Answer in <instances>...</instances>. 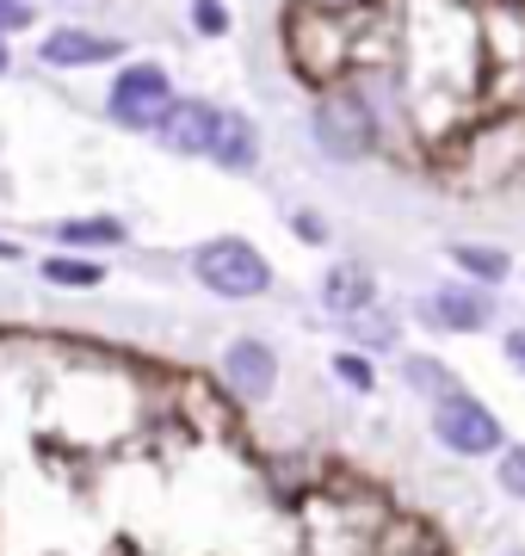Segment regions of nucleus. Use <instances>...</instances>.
Here are the masks:
<instances>
[{"label":"nucleus","instance_id":"nucleus-8","mask_svg":"<svg viewBox=\"0 0 525 556\" xmlns=\"http://www.w3.org/2000/svg\"><path fill=\"white\" fill-rule=\"evenodd\" d=\"M217 118H222V105H210V100H174L167 105V118H162V130H155V142H162L167 155L199 161V155H210Z\"/></svg>","mask_w":525,"mask_h":556},{"label":"nucleus","instance_id":"nucleus-20","mask_svg":"<svg viewBox=\"0 0 525 556\" xmlns=\"http://www.w3.org/2000/svg\"><path fill=\"white\" fill-rule=\"evenodd\" d=\"M25 25H31V7L25 0H0V38L7 31H25Z\"/></svg>","mask_w":525,"mask_h":556},{"label":"nucleus","instance_id":"nucleus-12","mask_svg":"<svg viewBox=\"0 0 525 556\" xmlns=\"http://www.w3.org/2000/svg\"><path fill=\"white\" fill-rule=\"evenodd\" d=\"M38 278L43 285H62V291H93V285H105V260L100 254H75V248H56V254L38 260Z\"/></svg>","mask_w":525,"mask_h":556},{"label":"nucleus","instance_id":"nucleus-24","mask_svg":"<svg viewBox=\"0 0 525 556\" xmlns=\"http://www.w3.org/2000/svg\"><path fill=\"white\" fill-rule=\"evenodd\" d=\"M507 556H525V551H507Z\"/></svg>","mask_w":525,"mask_h":556},{"label":"nucleus","instance_id":"nucleus-13","mask_svg":"<svg viewBox=\"0 0 525 556\" xmlns=\"http://www.w3.org/2000/svg\"><path fill=\"white\" fill-rule=\"evenodd\" d=\"M56 241L62 248H75V254H87V248H93V254H100V248H124V241H130V229H124L118 217H62L56 223Z\"/></svg>","mask_w":525,"mask_h":556},{"label":"nucleus","instance_id":"nucleus-22","mask_svg":"<svg viewBox=\"0 0 525 556\" xmlns=\"http://www.w3.org/2000/svg\"><path fill=\"white\" fill-rule=\"evenodd\" d=\"M0 260H25V254H20V241H0Z\"/></svg>","mask_w":525,"mask_h":556},{"label":"nucleus","instance_id":"nucleus-9","mask_svg":"<svg viewBox=\"0 0 525 556\" xmlns=\"http://www.w3.org/2000/svg\"><path fill=\"white\" fill-rule=\"evenodd\" d=\"M204 161H217L222 174H254L260 167V124L247 118V112H222Z\"/></svg>","mask_w":525,"mask_h":556},{"label":"nucleus","instance_id":"nucleus-23","mask_svg":"<svg viewBox=\"0 0 525 556\" xmlns=\"http://www.w3.org/2000/svg\"><path fill=\"white\" fill-rule=\"evenodd\" d=\"M7 68H13V56H7V38H0V75H7Z\"/></svg>","mask_w":525,"mask_h":556},{"label":"nucleus","instance_id":"nucleus-14","mask_svg":"<svg viewBox=\"0 0 525 556\" xmlns=\"http://www.w3.org/2000/svg\"><path fill=\"white\" fill-rule=\"evenodd\" d=\"M402 383L421 402H439V396H451V390H464L458 371H451L445 358H433V353H402Z\"/></svg>","mask_w":525,"mask_h":556},{"label":"nucleus","instance_id":"nucleus-5","mask_svg":"<svg viewBox=\"0 0 525 556\" xmlns=\"http://www.w3.org/2000/svg\"><path fill=\"white\" fill-rule=\"evenodd\" d=\"M217 365H222V383H229V396L247 402V408L272 402V390H279V353H272L260 334H235L229 346H222Z\"/></svg>","mask_w":525,"mask_h":556},{"label":"nucleus","instance_id":"nucleus-16","mask_svg":"<svg viewBox=\"0 0 525 556\" xmlns=\"http://www.w3.org/2000/svg\"><path fill=\"white\" fill-rule=\"evenodd\" d=\"M346 334L364 340V346H396V321L384 316V303H371L359 316H346Z\"/></svg>","mask_w":525,"mask_h":556},{"label":"nucleus","instance_id":"nucleus-21","mask_svg":"<svg viewBox=\"0 0 525 556\" xmlns=\"http://www.w3.org/2000/svg\"><path fill=\"white\" fill-rule=\"evenodd\" d=\"M507 365L525 378V328H513V334H507Z\"/></svg>","mask_w":525,"mask_h":556},{"label":"nucleus","instance_id":"nucleus-19","mask_svg":"<svg viewBox=\"0 0 525 556\" xmlns=\"http://www.w3.org/2000/svg\"><path fill=\"white\" fill-rule=\"evenodd\" d=\"M291 236L309 241V248H322V241H328V223L316 217V211H291Z\"/></svg>","mask_w":525,"mask_h":556},{"label":"nucleus","instance_id":"nucleus-15","mask_svg":"<svg viewBox=\"0 0 525 556\" xmlns=\"http://www.w3.org/2000/svg\"><path fill=\"white\" fill-rule=\"evenodd\" d=\"M328 371H334V383H346L353 396H371V390H377V371H371V358H364L359 346H341V353L328 358Z\"/></svg>","mask_w":525,"mask_h":556},{"label":"nucleus","instance_id":"nucleus-18","mask_svg":"<svg viewBox=\"0 0 525 556\" xmlns=\"http://www.w3.org/2000/svg\"><path fill=\"white\" fill-rule=\"evenodd\" d=\"M192 25H199L204 38H222L229 31V7L222 0H192Z\"/></svg>","mask_w":525,"mask_h":556},{"label":"nucleus","instance_id":"nucleus-17","mask_svg":"<svg viewBox=\"0 0 525 556\" xmlns=\"http://www.w3.org/2000/svg\"><path fill=\"white\" fill-rule=\"evenodd\" d=\"M495 482H501L507 501H525V439H520V445H501V452H495Z\"/></svg>","mask_w":525,"mask_h":556},{"label":"nucleus","instance_id":"nucleus-6","mask_svg":"<svg viewBox=\"0 0 525 556\" xmlns=\"http://www.w3.org/2000/svg\"><path fill=\"white\" fill-rule=\"evenodd\" d=\"M421 321L445 328V334H483L495 321V298H488V285H439L421 298Z\"/></svg>","mask_w":525,"mask_h":556},{"label":"nucleus","instance_id":"nucleus-10","mask_svg":"<svg viewBox=\"0 0 525 556\" xmlns=\"http://www.w3.org/2000/svg\"><path fill=\"white\" fill-rule=\"evenodd\" d=\"M371 303H377V278H371V266L341 260V266H328V273H322V309L334 321L359 316V309H371Z\"/></svg>","mask_w":525,"mask_h":556},{"label":"nucleus","instance_id":"nucleus-11","mask_svg":"<svg viewBox=\"0 0 525 556\" xmlns=\"http://www.w3.org/2000/svg\"><path fill=\"white\" fill-rule=\"evenodd\" d=\"M445 260H451L470 285H507V278H513V254H507V248H488V241H451Z\"/></svg>","mask_w":525,"mask_h":556},{"label":"nucleus","instance_id":"nucleus-2","mask_svg":"<svg viewBox=\"0 0 525 556\" xmlns=\"http://www.w3.org/2000/svg\"><path fill=\"white\" fill-rule=\"evenodd\" d=\"M174 100L180 93H174V75H167L162 62H124L118 80L105 87V118L118 124V130H130V137H155Z\"/></svg>","mask_w":525,"mask_h":556},{"label":"nucleus","instance_id":"nucleus-7","mask_svg":"<svg viewBox=\"0 0 525 556\" xmlns=\"http://www.w3.org/2000/svg\"><path fill=\"white\" fill-rule=\"evenodd\" d=\"M118 56H124V38H112V31H81V25H56L38 43L43 68H100V62H118Z\"/></svg>","mask_w":525,"mask_h":556},{"label":"nucleus","instance_id":"nucleus-3","mask_svg":"<svg viewBox=\"0 0 525 556\" xmlns=\"http://www.w3.org/2000/svg\"><path fill=\"white\" fill-rule=\"evenodd\" d=\"M426 408H433V439L451 457H495L507 445V427L495 420V408L476 402L470 390H451V396L426 402Z\"/></svg>","mask_w":525,"mask_h":556},{"label":"nucleus","instance_id":"nucleus-1","mask_svg":"<svg viewBox=\"0 0 525 556\" xmlns=\"http://www.w3.org/2000/svg\"><path fill=\"white\" fill-rule=\"evenodd\" d=\"M192 278H199L210 298L247 303V298H266L272 291V260L247 236H210L192 248Z\"/></svg>","mask_w":525,"mask_h":556},{"label":"nucleus","instance_id":"nucleus-4","mask_svg":"<svg viewBox=\"0 0 525 556\" xmlns=\"http://www.w3.org/2000/svg\"><path fill=\"white\" fill-rule=\"evenodd\" d=\"M309 137H316V149H322L328 161H364L371 155V142H377V118H371V105H364V93H353V87H341V93H328L316 112H309Z\"/></svg>","mask_w":525,"mask_h":556}]
</instances>
